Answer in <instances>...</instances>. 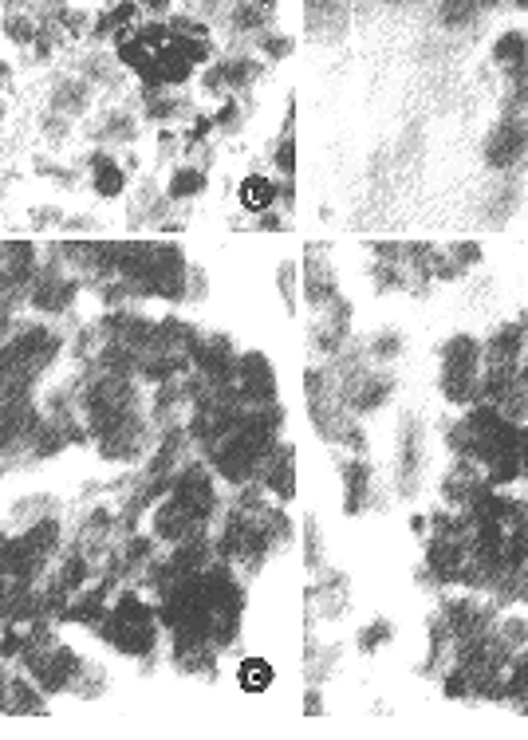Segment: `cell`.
Wrapping results in <instances>:
<instances>
[{
  "label": "cell",
  "instance_id": "13",
  "mask_svg": "<svg viewBox=\"0 0 528 740\" xmlns=\"http://www.w3.org/2000/svg\"><path fill=\"white\" fill-rule=\"evenodd\" d=\"M138 4L150 8V12H162V8H166V0H138Z\"/></svg>",
  "mask_w": 528,
  "mask_h": 740
},
{
  "label": "cell",
  "instance_id": "15",
  "mask_svg": "<svg viewBox=\"0 0 528 740\" xmlns=\"http://www.w3.org/2000/svg\"><path fill=\"white\" fill-rule=\"evenodd\" d=\"M489 4H493V0H489Z\"/></svg>",
  "mask_w": 528,
  "mask_h": 740
},
{
  "label": "cell",
  "instance_id": "6",
  "mask_svg": "<svg viewBox=\"0 0 528 740\" xmlns=\"http://www.w3.org/2000/svg\"><path fill=\"white\" fill-rule=\"evenodd\" d=\"M525 36H517V32H505L497 44H493V60L501 63V67H521L525 63Z\"/></svg>",
  "mask_w": 528,
  "mask_h": 740
},
{
  "label": "cell",
  "instance_id": "5",
  "mask_svg": "<svg viewBox=\"0 0 528 740\" xmlns=\"http://www.w3.org/2000/svg\"><path fill=\"white\" fill-rule=\"evenodd\" d=\"M4 709L8 713H40L44 709V697H32V685L28 681H12L8 685V697H4Z\"/></svg>",
  "mask_w": 528,
  "mask_h": 740
},
{
  "label": "cell",
  "instance_id": "11",
  "mask_svg": "<svg viewBox=\"0 0 528 740\" xmlns=\"http://www.w3.org/2000/svg\"><path fill=\"white\" fill-rule=\"evenodd\" d=\"M276 166H280L284 174H292V170H296V142H292V134H284V138H280V150H276Z\"/></svg>",
  "mask_w": 528,
  "mask_h": 740
},
{
  "label": "cell",
  "instance_id": "1",
  "mask_svg": "<svg viewBox=\"0 0 528 740\" xmlns=\"http://www.w3.org/2000/svg\"><path fill=\"white\" fill-rule=\"evenodd\" d=\"M99 634L111 638L123 654H150V646H154V618H150V611H146L138 599L127 595V599L111 611V618L99 622Z\"/></svg>",
  "mask_w": 528,
  "mask_h": 740
},
{
  "label": "cell",
  "instance_id": "14",
  "mask_svg": "<svg viewBox=\"0 0 528 740\" xmlns=\"http://www.w3.org/2000/svg\"><path fill=\"white\" fill-rule=\"evenodd\" d=\"M517 4H521V8H528V0H517Z\"/></svg>",
  "mask_w": 528,
  "mask_h": 740
},
{
  "label": "cell",
  "instance_id": "7",
  "mask_svg": "<svg viewBox=\"0 0 528 740\" xmlns=\"http://www.w3.org/2000/svg\"><path fill=\"white\" fill-rule=\"evenodd\" d=\"M438 4H442V20L458 28V24H469L477 16V4L481 0H438Z\"/></svg>",
  "mask_w": 528,
  "mask_h": 740
},
{
  "label": "cell",
  "instance_id": "4",
  "mask_svg": "<svg viewBox=\"0 0 528 740\" xmlns=\"http://www.w3.org/2000/svg\"><path fill=\"white\" fill-rule=\"evenodd\" d=\"M95 193H103V197H119L123 193V170L111 158H103V154H95Z\"/></svg>",
  "mask_w": 528,
  "mask_h": 740
},
{
  "label": "cell",
  "instance_id": "3",
  "mask_svg": "<svg viewBox=\"0 0 528 740\" xmlns=\"http://www.w3.org/2000/svg\"><path fill=\"white\" fill-rule=\"evenodd\" d=\"M272 201H276V185L268 182V178L253 174V178H245V182H241V205H245V209L264 213Z\"/></svg>",
  "mask_w": 528,
  "mask_h": 740
},
{
  "label": "cell",
  "instance_id": "12",
  "mask_svg": "<svg viewBox=\"0 0 528 740\" xmlns=\"http://www.w3.org/2000/svg\"><path fill=\"white\" fill-rule=\"evenodd\" d=\"M513 693H528V658H517V670H513Z\"/></svg>",
  "mask_w": 528,
  "mask_h": 740
},
{
  "label": "cell",
  "instance_id": "8",
  "mask_svg": "<svg viewBox=\"0 0 528 740\" xmlns=\"http://www.w3.org/2000/svg\"><path fill=\"white\" fill-rule=\"evenodd\" d=\"M198 189H205V174H198V170H178L174 182H170V197H190Z\"/></svg>",
  "mask_w": 528,
  "mask_h": 740
},
{
  "label": "cell",
  "instance_id": "9",
  "mask_svg": "<svg viewBox=\"0 0 528 740\" xmlns=\"http://www.w3.org/2000/svg\"><path fill=\"white\" fill-rule=\"evenodd\" d=\"M4 36L16 40V44H32V40H36V28H32L28 16H8V20H4Z\"/></svg>",
  "mask_w": 528,
  "mask_h": 740
},
{
  "label": "cell",
  "instance_id": "2",
  "mask_svg": "<svg viewBox=\"0 0 528 740\" xmlns=\"http://www.w3.org/2000/svg\"><path fill=\"white\" fill-rule=\"evenodd\" d=\"M525 150H528L525 123H501L493 134H489V142H485V158H489V166H513Z\"/></svg>",
  "mask_w": 528,
  "mask_h": 740
},
{
  "label": "cell",
  "instance_id": "10",
  "mask_svg": "<svg viewBox=\"0 0 528 740\" xmlns=\"http://www.w3.org/2000/svg\"><path fill=\"white\" fill-rule=\"evenodd\" d=\"M241 681H245L249 689H264V685L272 681V670L264 666L261 658H249V662H245V670H241Z\"/></svg>",
  "mask_w": 528,
  "mask_h": 740
}]
</instances>
